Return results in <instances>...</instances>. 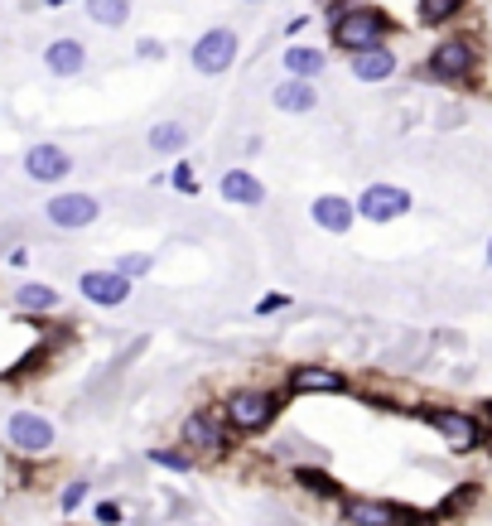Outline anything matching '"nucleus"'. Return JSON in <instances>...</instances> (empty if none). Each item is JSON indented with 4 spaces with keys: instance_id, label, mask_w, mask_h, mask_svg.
<instances>
[{
    "instance_id": "nucleus-1",
    "label": "nucleus",
    "mask_w": 492,
    "mask_h": 526,
    "mask_svg": "<svg viewBox=\"0 0 492 526\" xmlns=\"http://www.w3.org/2000/svg\"><path fill=\"white\" fill-rule=\"evenodd\" d=\"M328 29H333V49L343 54H357V49H372V44H386L396 34V20L386 15L382 5H328Z\"/></svg>"
},
{
    "instance_id": "nucleus-2",
    "label": "nucleus",
    "mask_w": 492,
    "mask_h": 526,
    "mask_svg": "<svg viewBox=\"0 0 492 526\" xmlns=\"http://www.w3.org/2000/svg\"><path fill=\"white\" fill-rule=\"evenodd\" d=\"M478 63H483V49H478V39H468V34H449V39H439L430 58H425V73L444 87H459L468 83L473 73H478Z\"/></svg>"
},
{
    "instance_id": "nucleus-3",
    "label": "nucleus",
    "mask_w": 492,
    "mask_h": 526,
    "mask_svg": "<svg viewBox=\"0 0 492 526\" xmlns=\"http://www.w3.org/2000/svg\"><path fill=\"white\" fill-rule=\"evenodd\" d=\"M275 411H280V401H275L271 391H261V387H242V391L227 396V425L242 430V435H261V430H271Z\"/></svg>"
},
{
    "instance_id": "nucleus-4",
    "label": "nucleus",
    "mask_w": 492,
    "mask_h": 526,
    "mask_svg": "<svg viewBox=\"0 0 492 526\" xmlns=\"http://www.w3.org/2000/svg\"><path fill=\"white\" fill-rule=\"evenodd\" d=\"M237 34L232 29H203L198 39H193V49H189V63H193V73H203V78H222L232 63H237Z\"/></svg>"
},
{
    "instance_id": "nucleus-5",
    "label": "nucleus",
    "mask_w": 492,
    "mask_h": 526,
    "mask_svg": "<svg viewBox=\"0 0 492 526\" xmlns=\"http://www.w3.org/2000/svg\"><path fill=\"white\" fill-rule=\"evenodd\" d=\"M5 444H10L15 454L39 459V454H49L58 444V430H54V420L39 416V411H15V416L5 420Z\"/></svg>"
},
{
    "instance_id": "nucleus-6",
    "label": "nucleus",
    "mask_w": 492,
    "mask_h": 526,
    "mask_svg": "<svg viewBox=\"0 0 492 526\" xmlns=\"http://www.w3.org/2000/svg\"><path fill=\"white\" fill-rule=\"evenodd\" d=\"M353 203H357V218L377 222V227H386V222H396V218H406L410 208H415L410 189H401V184H367V189H362Z\"/></svg>"
},
{
    "instance_id": "nucleus-7",
    "label": "nucleus",
    "mask_w": 492,
    "mask_h": 526,
    "mask_svg": "<svg viewBox=\"0 0 492 526\" xmlns=\"http://www.w3.org/2000/svg\"><path fill=\"white\" fill-rule=\"evenodd\" d=\"M97 213H102V203H97L92 194H54L49 203H44V218H49V227H58V232L92 227Z\"/></svg>"
},
{
    "instance_id": "nucleus-8",
    "label": "nucleus",
    "mask_w": 492,
    "mask_h": 526,
    "mask_svg": "<svg viewBox=\"0 0 492 526\" xmlns=\"http://www.w3.org/2000/svg\"><path fill=\"white\" fill-rule=\"evenodd\" d=\"M78 290H82V300L97 305V309H121L126 300H131V280L121 276L116 266H107V271H82Z\"/></svg>"
},
{
    "instance_id": "nucleus-9",
    "label": "nucleus",
    "mask_w": 492,
    "mask_h": 526,
    "mask_svg": "<svg viewBox=\"0 0 492 526\" xmlns=\"http://www.w3.org/2000/svg\"><path fill=\"white\" fill-rule=\"evenodd\" d=\"M25 174L34 184H63L73 174V155L63 145H54V140H39V145L25 150Z\"/></svg>"
},
{
    "instance_id": "nucleus-10",
    "label": "nucleus",
    "mask_w": 492,
    "mask_h": 526,
    "mask_svg": "<svg viewBox=\"0 0 492 526\" xmlns=\"http://www.w3.org/2000/svg\"><path fill=\"white\" fill-rule=\"evenodd\" d=\"M309 218H314V227L328 232V237H348L357 222V203H348L343 194H319L309 203Z\"/></svg>"
},
{
    "instance_id": "nucleus-11",
    "label": "nucleus",
    "mask_w": 492,
    "mask_h": 526,
    "mask_svg": "<svg viewBox=\"0 0 492 526\" xmlns=\"http://www.w3.org/2000/svg\"><path fill=\"white\" fill-rule=\"evenodd\" d=\"M396 68H401V58H396V49H386V44H372V49L348 54V73H353L357 83H367V87L396 78Z\"/></svg>"
},
{
    "instance_id": "nucleus-12",
    "label": "nucleus",
    "mask_w": 492,
    "mask_h": 526,
    "mask_svg": "<svg viewBox=\"0 0 492 526\" xmlns=\"http://www.w3.org/2000/svg\"><path fill=\"white\" fill-rule=\"evenodd\" d=\"M348 391V377L333 372V367H319V362H304L290 372V396H338Z\"/></svg>"
},
{
    "instance_id": "nucleus-13",
    "label": "nucleus",
    "mask_w": 492,
    "mask_h": 526,
    "mask_svg": "<svg viewBox=\"0 0 492 526\" xmlns=\"http://www.w3.org/2000/svg\"><path fill=\"white\" fill-rule=\"evenodd\" d=\"M184 444H189L193 454H227V444H232V435L222 430L213 416H203V411H193L189 420H184Z\"/></svg>"
},
{
    "instance_id": "nucleus-14",
    "label": "nucleus",
    "mask_w": 492,
    "mask_h": 526,
    "mask_svg": "<svg viewBox=\"0 0 492 526\" xmlns=\"http://www.w3.org/2000/svg\"><path fill=\"white\" fill-rule=\"evenodd\" d=\"M44 68H49L54 78H82V73H87V44L73 39V34L54 39V44L44 49Z\"/></svg>"
},
{
    "instance_id": "nucleus-15",
    "label": "nucleus",
    "mask_w": 492,
    "mask_h": 526,
    "mask_svg": "<svg viewBox=\"0 0 492 526\" xmlns=\"http://www.w3.org/2000/svg\"><path fill=\"white\" fill-rule=\"evenodd\" d=\"M271 107L285 111V116H309V111L319 107V87L309 83V78H285V83H275Z\"/></svg>"
},
{
    "instance_id": "nucleus-16",
    "label": "nucleus",
    "mask_w": 492,
    "mask_h": 526,
    "mask_svg": "<svg viewBox=\"0 0 492 526\" xmlns=\"http://www.w3.org/2000/svg\"><path fill=\"white\" fill-rule=\"evenodd\" d=\"M218 194L227 203H237V208H261L266 203V184L251 174V169H227L218 179Z\"/></svg>"
},
{
    "instance_id": "nucleus-17",
    "label": "nucleus",
    "mask_w": 492,
    "mask_h": 526,
    "mask_svg": "<svg viewBox=\"0 0 492 526\" xmlns=\"http://www.w3.org/2000/svg\"><path fill=\"white\" fill-rule=\"evenodd\" d=\"M430 425H435V430L454 444V449H478V444H483L478 420L464 416V411H430Z\"/></svg>"
},
{
    "instance_id": "nucleus-18",
    "label": "nucleus",
    "mask_w": 492,
    "mask_h": 526,
    "mask_svg": "<svg viewBox=\"0 0 492 526\" xmlns=\"http://www.w3.org/2000/svg\"><path fill=\"white\" fill-rule=\"evenodd\" d=\"M280 58H285V73H290V78H309V83H319L328 68V54L314 49V44H290Z\"/></svg>"
},
{
    "instance_id": "nucleus-19",
    "label": "nucleus",
    "mask_w": 492,
    "mask_h": 526,
    "mask_svg": "<svg viewBox=\"0 0 492 526\" xmlns=\"http://www.w3.org/2000/svg\"><path fill=\"white\" fill-rule=\"evenodd\" d=\"M348 526H396V502H377V498H348L343 502Z\"/></svg>"
},
{
    "instance_id": "nucleus-20",
    "label": "nucleus",
    "mask_w": 492,
    "mask_h": 526,
    "mask_svg": "<svg viewBox=\"0 0 492 526\" xmlns=\"http://www.w3.org/2000/svg\"><path fill=\"white\" fill-rule=\"evenodd\" d=\"M145 145H150L155 155H179V150L189 145V126H184V121H155Z\"/></svg>"
},
{
    "instance_id": "nucleus-21",
    "label": "nucleus",
    "mask_w": 492,
    "mask_h": 526,
    "mask_svg": "<svg viewBox=\"0 0 492 526\" xmlns=\"http://www.w3.org/2000/svg\"><path fill=\"white\" fill-rule=\"evenodd\" d=\"M464 10H468V0H415V20L425 29L449 25V20H459Z\"/></svg>"
},
{
    "instance_id": "nucleus-22",
    "label": "nucleus",
    "mask_w": 492,
    "mask_h": 526,
    "mask_svg": "<svg viewBox=\"0 0 492 526\" xmlns=\"http://www.w3.org/2000/svg\"><path fill=\"white\" fill-rule=\"evenodd\" d=\"M87 5V20L102 29H121L131 20V0H82Z\"/></svg>"
},
{
    "instance_id": "nucleus-23",
    "label": "nucleus",
    "mask_w": 492,
    "mask_h": 526,
    "mask_svg": "<svg viewBox=\"0 0 492 526\" xmlns=\"http://www.w3.org/2000/svg\"><path fill=\"white\" fill-rule=\"evenodd\" d=\"M15 305L29 309V314H44V309H58V290L54 285H39V280H25L15 290Z\"/></svg>"
},
{
    "instance_id": "nucleus-24",
    "label": "nucleus",
    "mask_w": 492,
    "mask_h": 526,
    "mask_svg": "<svg viewBox=\"0 0 492 526\" xmlns=\"http://www.w3.org/2000/svg\"><path fill=\"white\" fill-rule=\"evenodd\" d=\"M295 483H300L304 493H314V498H338V493H343V488H338V483H333L324 469H309V464H304V469H295Z\"/></svg>"
},
{
    "instance_id": "nucleus-25",
    "label": "nucleus",
    "mask_w": 492,
    "mask_h": 526,
    "mask_svg": "<svg viewBox=\"0 0 492 526\" xmlns=\"http://www.w3.org/2000/svg\"><path fill=\"white\" fill-rule=\"evenodd\" d=\"M116 271L126 280H140L155 271V256H145V251H126V256H116Z\"/></svg>"
},
{
    "instance_id": "nucleus-26",
    "label": "nucleus",
    "mask_w": 492,
    "mask_h": 526,
    "mask_svg": "<svg viewBox=\"0 0 492 526\" xmlns=\"http://www.w3.org/2000/svg\"><path fill=\"white\" fill-rule=\"evenodd\" d=\"M87 488H92L87 478H73V483H68L63 493H58V512H68V517H73V512H78L82 502H87Z\"/></svg>"
},
{
    "instance_id": "nucleus-27",
    "label": "nucleus",
    "mask_w": 492,
    "mask_h": 526,
    "mask_svg": "<svg viewBox=\"0 0 492 526\" xmlns=\"http://www.w3.org/2000/svg\"><path fill=\"white\" fill-rule=\"evenodd\" d=\"M150 464H160L169 473H193V459L189 454H174V449H150Z\"/></svg>"
},
{
    "instance_id": "nucleus-28",
    "label": "nucleus",
    "mask_w": 492,
    "mask_h": 526,
    "mask_svg": "<svg viewBox=\"0 0 492 526\" xmlns=\"http://www.w3.org/2000/svg\"><path fill=\"white\" fill-rule=\"evenodd\" d=\"M169 184H174V189H179V194H198V174H193L189 165H184V160H179V165L169 169Z\"/></svg>"
},
{
    "instance_id": "nucleus-29",
    "label": "nucleus",
    "mask_w": 492,
    "mask_h": 526,
    "mask_svg": "<svg viewBox=\"0 0 492 526\" xmlns=\"http://www.w3.org/2000/svg\"><path fill=\"white\" fill-rule=\"evenodd\" d=\"M473 498H478V488H473V483H464V488H454L449 498L439 502V512H444V517H454V512H459V507H468Z\"/></svg>"
},
{
    "instance_id": "nucleus-30",
    "label": "nucleus",
    "mask_w": 492,
    "mask_h": 526,
    "mask_svg": "<svg viewBox=\"0 0 492 526\" xmlns=\"http://www.w3.org/2000/svg\"><path fill=\"white\" fill-rule=\"evenodd\" d=\"M136 58H140V63H160V58H164V44H160V39H140V44H136Z\"/></svg>"
},
{
    "instance_id": "nucleus-31",
    "label": "nucleus",
    "mask_w": 492,
    "mask_h": 526,
    "mask_svg": "<svg viewBox=\"0 0 492 526\" xmlns=\"http://www.w3.org/2000/svg\"><path fill=\"white\" fill-rule=\"evenodd\" d=\"M121 517H126L121 502H97V522L102 526H121Z\"/></svg>"
},
{
    "instance_id": "nucleus-32",
    "label": "nucleus",
    "mask_w": 492,
    "mask_h": 526,
    "mask_svg": "<svg viewBox=\"0 0 492 526\" xmlns=\"http://www.w3.org/2000/svg\"><path fill=\"white\" fill-rule=\"evenodd\" d=\"M285 305H290L285 295H261V300H256V314H275V309H285Z\"/></svg>"
},
{
    "instance_id": "nucleus-33",
    "label": "nucleus",
    "mask_w": 492,
    "mask_h": 526,
    "mask_svg": "<svg viewBox=\"0 0 492 526\" xmlns=\"http://www.w3.org/2000/svg\"><path fill=\"white\" fill-rule=\"evenodd\" d=\"M483 261H488V271H492V237H488V247H483Z\"/></svg>"
},
{
    "instance_id": "nucleus-34",
    "label": "nucleus",
    "mask_w": 492,
    "mask_h": 526,
    "mask_svg": "<svg viewBox=\"0 0 492 526\" xmlns=\"http://www.w3.org/2000/svg\"><path fill=\"white\" fill-rule=\"evenodd\" d=\"M44 5H49V10H58V5H73V0H44Z\"/></svg>"
},
{
    "instance_id": "nucleus-35",
    "label": "nucleus",
    "mask_w": 492,
    "mask_h": 526,
    "mask_svg": "<svg viewBox=\"0 0 492 526\" xmlns=\"http://www.w3.org/2000/svg\"><path fill=\"white\" fill-rule=\"evenodd\" d=\"M488 420H492V401H488Z\"/></svg>"
},
{
    "instance_id": "nucleus-36",
    "label": "nucleus",
    "mask_w": 492,
    "mask_h": 526,
    "mask_svg": "<svg viewBox=\"0 0 492 526\" xmlns=\"http://www.w3.org/2000/svg\"><path fill=\"white\" fill-rule=\"evenodd\" d=\"M246 5H261V0H246Z\"/></svg>"
}]
</instances>
